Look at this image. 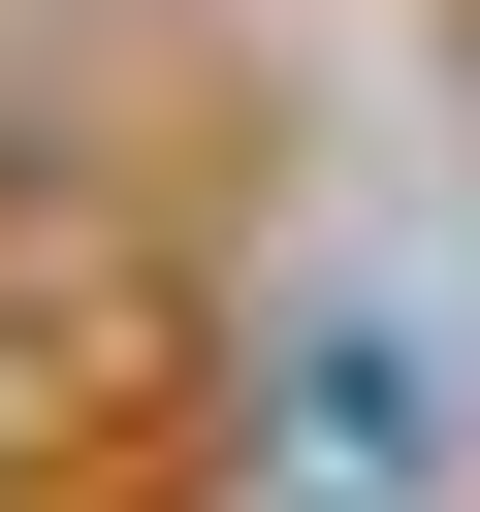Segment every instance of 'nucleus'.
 <instances>
[{"label": "nucleus", "instance_id": "nucleus-1", "mask_svg": "<svg viewBox=\"0 0 480 512\" xmlns=\"http://www.w3.org/2000/svg\"><path fill=\"white\" fill-rule=\"evenodd\" d=\"M448 448H480V320L384 288V256H320L256 320V480L288 512H448Z\"/></svg>", "mask_w": 480, "mask_h": 512}]
</instances>
